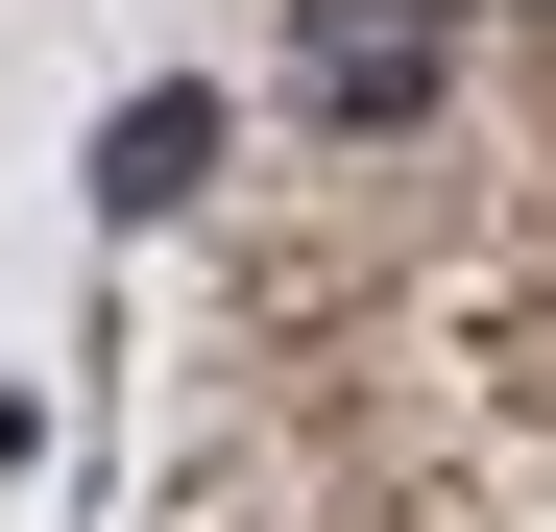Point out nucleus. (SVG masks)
<instances>
[{
    "instance_id": "obj_1",
    "label": "nucleus",
    "mask_w": 556,
    "mask_h": 532,
    "mask_svg": "<svg viewBox=\"0 0 556 532\" xmlns=\"http://www.w3.org/2000/svg\"><path fill=\"white\" fill-rule=\"evenodd\" d=\"M435 73H459L435 0H315V25H291V98L315 122H435Z\"/></svg>"
},
{
    "instance_id": "obj_2",
    "label": "nucleus",
    "mask_w": 556,
    "mask_h": 532,
    "mask_svg": "<svg viewBox=\"0 0 556 532\" xmlns=\"http://www.w3.org/2000/svg\"><path fill=\"white\" fill-rule=\"evenodd\" d=\"M218 194V98H194V73H146V98L98 122V218H194Z\"/></svg>"
}]
</instances>
